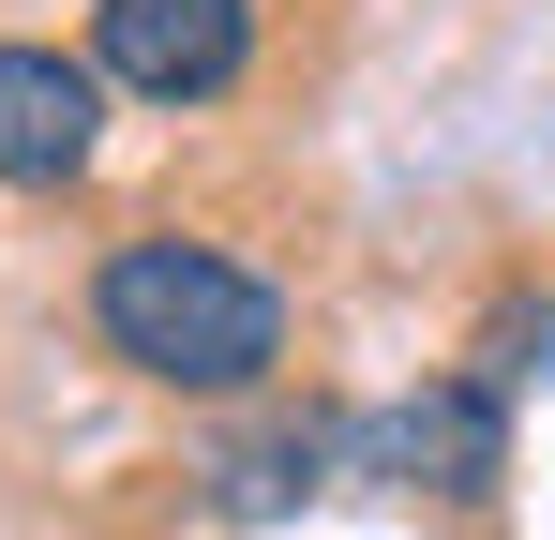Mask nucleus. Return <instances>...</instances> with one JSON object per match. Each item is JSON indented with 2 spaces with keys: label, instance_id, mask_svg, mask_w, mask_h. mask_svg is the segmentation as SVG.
Wrapping results in <instances>:
<instances>
[{
  "label": "nucleus",
  "instance_id": "nucleus-1",
  "mask_svg": "<svg viewBox=\"0 0 555 540\" xmlns=\"http://www.w3.org/2000/svg\"><path fill=\"white\" fill-rule=\"evenodd\" d=\"M91 346L151 390H195V406H241L285 375V285L195 226H135L91 256Z\"/></svg>",
  "mask_w": 555,
  "mask_h": 540
},
{
  "label": "nucleus",
  "instance_id": "nucleus-2",
  "mask_svg": "<svg viewBox=\"0 0 555 540\" xmlns=\"http://www.w3.org/2000/svg\"><path fill=\"white\" fill-rule=\"evenodd\" d=\"M91 76L135 105H225L256 76V0H91Z\"/></svg>",
  "mask_w": 555,
  "mask_h": 540
},
{
  "label": "nucleus",
  "instance_id": "nucleus-3",
  "mask_svg": "<svg viewBox=\"0 0 555 540\" xmlns=\"http://www.w3.org/2000/svg\"><path fill=\"white\" fill-rule=\"evenodd\" d=\"M105 151V76L61 46H0V195H76Z\"/></svg>",
  "mask_w": 555,
  "mask_h": 540
},
{
  "label": "nucleus",
  "instance_id": "nucleus-4",
  "mask_svg": "<svg viewBox=\"0 0 555 540\" xmlns=\"http://www.w3.org/2000/svg\"><path fill=\"white\" fill-rule=\"evenodd\" d=\"M375 465H405V480H436V496H495L511 480V421H495V375H465L436 406H405V421H375Z\"/></svg>",
  "mask_w": 555,
  "mask_h": 540
},
{
  "label": "nucleus",
  "instance_id": "nucleus-5",
  "mask_svg": "<svg viewBox=\"0 0 555 540\" xmlns=\"http://www.w3.org/2000/svg\"><path fill=\"white\" fill-rule=\"evenodd\" d=\"M331 421H300V436H256L241 465H225V511H285V496H315V465H331Z\"/></svg>",
  "mask_w": 555,
  "mask_h": 540
}]
</instances>
